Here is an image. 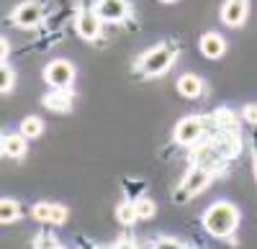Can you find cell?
Returning <instances> with one entry per match:
<instances>
[{"label": "cell", "instance_id": "cell-6", "mask_svg": "<svg viewBox=\"0 0 257 249\" xmlns=\"http://www.w3.org/2000/svg\"><path fill=\"white\" fill-rule=\"evenodd\" d=\"M100 24H103V18H100L95 11H82V13L77 16V24H75L77 36H82L85 41L98 39V36H100Z\"/></svg>", "mask_w": 257, "mask_h": 249}, {"label": "cell", "instance_id": "cell-17", "mask_svg": "<svg viewBox=\"0 0 257 249\" xmlns=\"http://www.w3.org/2000/svg\"><path fill=\"white\" fill-rule=\"evenodd\" d=\"M0 72H3V77H0V90L11 93L13 82H16V75H13V70L8 67V62H3V65H0Z\"/></svg>", "mask_w": 257, "mask_h": 249}, {"label": "cell", "instance_id": "cell-26", "mask_svg": "<svg viewBox=\"0 0 257 249\" xmlns=\"http://www.w3.org/2000/svg\"><path fill=\"white\" fill-rule=\"evenodd\" d=\"M113 249H137V246H134L132 241H121V244H116Z\"/></svg>", "mask_w": 257, "mask_h": 249}, {"label": "cell", "instance_id": "cell-10", "mask_svg": "<svg viewBox=\"0 0 257 249\" xmlns=\"http://www.w3.org/2000/svg\"><path fill=\"white\" fill-rule=\"evenodd\" d=\"M201 52H203V57H208V59H219V57H224V52H226V41L219 36V34H203L201 36Z\"/></svg>", "mask_w": 257, "mask_h": 249}, {"label": "cell", "instance_id": "cell-15", "mask_svg": "<svg viewBox=\"0 0 257 249\" xmlns=\"http://www.w3.org/2000/svg\"><path fill=\"white\" fill-rule=\"evenodd\" d=\"M41 131H44V121L36 118V116H29V118H24V123H21V134H24L26 139H36V136H41Z\"/></svg>", "mask_w": 257, "mask_h": 249}, {"label": "cell", "instance_id": "cell-16", "mask_svg": "<svg viewBox=\"0 0 257 249\" xmlns=\"http://www.w3.org/2000/svg\"><path fill=\"white\" fill-rule=\"evenodd\" d=\"M116 218L123 223V226H132L139 216H137V205L134 203H121L118 211H116Z\"/></svg>", "mask_w": 257, "mask_h": 249}, {"label": "cell", "instance_id": "cell-9", "mask_svg": "<svg viewBox=\"0 0 257 249\" xmlns=\"http://www.w3.org/2000/svg\"><path fill=\"white\" fill-rule=\"evenodd\" d=\"M221 18L226 26H239L247 18V0H226L221 8Z\"/></svg>", "mask_w": 257, "mask_h": 249}, {"label": "cell", "instance_id": "cell-25", "mask_svg": "<svg viewBox=\"0 0 257 249\" xmlns=\"http://www.w3.org/2000/svg\"><path fill=\"white\" fill-rule=\"evenodd\" d=\"M8 52H11V47H8V41L3 39V41H0V59H3V62L8 59Z\"/></svg>", "mask_w": 257, "mask_h": 249}, {"label": "cell", "instance_id": "cell-23", "mask_svg": "<svg viewBox=\"0 0 257 249\" xmlns=\"http://www.w3.org/2000/svg\"><path fill=\"white\" fill-rule=\"evenodd\" d=\"M242 116H244L247 123H257V106H254V103H252V106H244Z\"/></svg>", "mask_w": 257, "mask_h": 249}, {"label": "cell", "instance_id": "cell-24", "mask_svg": "<svg viewBox=\"0 0 257 249\" xmlns=\"http://www.w3.org/2000/svg\"><path fill=\"white\" fill-rule=\"evenodd\" d=\"M216 121L219 123H231V111H224V108L216 111Z\"/></svg>", "mask_w": 257, "mask_h": 249}, {"label": "cell", "instance_id": "cell-27", "mask_svg": "<svg viewBox=\"0 0 257 249\" xmlns=\"http://www.w3.org/2000/svg\"><path fill=\"white\" fill-rule=\"evenodd\" d=\"M162 3H175V0H162Z\"/></svg>", "mask_w": 257, "mask_h": 249}, {"label": "cell", "instance_id": "cell-11", "mask_svg": "<svg viewBox=\"0 0 257 249\" xmlns=\"http://www.w3.org/2000/svg\"><path fill=\"white\" fill-rule=\"evenodd\" d=\"M3 154L6 157H13V159H18V157H24L26 154V136L24 134H6L3 136Z\"/></svg>", "mask_w": 257, "mask_h": 249}, {"label": "cell", "instance_id": "cell-21", "mask_svg": "<svg viewBox=\"0 0 257 249\" xmlns=\"http://www.w3.org/2000/svg\"><path fill=\"white\" fill-rule=\"evenodd\" d=\"M64 218H67V211H64L62 205H52V221L49 223H62Z\"/></svg>", "mask_w": 257, "mask_h": 249}, {"label": "cell", "instance_id": "cell-20", "mask_svg": "<svg viewBox=\"0 0 257 249\" xmlns=\"http://www.w3.org/2000/svg\"><path fill=\"white\" fill-rule=\"evenodd\" d=\"M155 249H185V246L180 241H175V239H160L155 244Z\"/></svg>", "mask_w": 257, "mask_h": 249}, {"label": "cell", "instance_id": "cell-12", "mask_svg": "<svg viewBox=\"0 0 257 249\" xmlns=\"http://www.w3.org/2000/svg\"><path fill=\"white\" fill-rule=\"evenodd\" d=\"M178 93L185 98H198L203 93V80L198 75H183L178 80Z\"/></svg>", "mask_w": 257, "mask_h": 249}, {"label": "cell", "instance_id": "cell-1", "mask_svg": "<svg viewBox=\"0 0 257 249\" xmlns=\"http://www.w3.org/2000/svg\"><path fill=\"white\" fill-rule=\"evenodd\" d=\"M237 221H239V213L231 203H213L211 208L203 213V229L211 234V236H229L234 229H237Z\"/></svg>", "mask_w": 257, "mask_h": 249}, {"label": "cell", "instance_id": "cell-5", "mask_svg": "<svg viewBox=\"0 0 257 249\" xmlns=\"http://www.w3.org/2000/svg\"><path fill=\"white\" fill-rule=\"evenodd\" d=\"M203 118H198V116H188V118H183L178 126H175V141L178 144H183V147H188V144H196L198 141V136L203 134Z\"/></svg>", "mask_w": 257, "mask_h": 249}, {"label": "cell", "instance_id": "cell-3", "mask_svg": "<svg viewBox=\"0 0 257 249\" xmlns=\"http://www.w3.org/2000/svg\"><path fill=\"white\" fill-rule=\"evenodd\" d=\"M44 80L57 90H67L72 85V80H75V67L64 59H54L44 70Z\"/></svg>", "mask_w": 257, "mask_h": 249}, {"label": "cell", "instance_id": "cell-18", "mask_svg": "<svg viewBox=\"0 0 257 249\" xmlns=\"http://www.w3.org/2000/svg\"><path fill=\"white\" fill-rule=\"evenodd\" d=\"M134 205H137V216H139V218H152V216H155V203L149 200V198H142V200H137Z\"/></svg>", "mask_w": 257, "mask_h": 249}, {"label": "cell", "instance_id": "cell-4", "mask_svg": "<svg viewBox=\"0 0 257 249\" xmlns=\"http://www.w3.org/2000/svg\"><path fill=\"white\" fill-rule=\"evenodd\" d=\"M41 21H44V8H41V3H36V0H29V3L18 6L13 11V24L21 26V29H34Z\"/></svg>", "mask_w": 257, "mask_h": 249}, {"label": "cell", "instance_id": "cell-28", "mask_svg": "<svg viewBox=\"0 0 257 249\" xmlns=\"http://www.w3.org/2000/svg\"><path fill=\"white\" fill-rule=\"evenodd\" d=\"M254 170H257V157H254Z\"/></svg>", "mask_w": 257, "mask_h": 249}, {"label": "cell", "instance_id": "cell-14", "mask_svg": "<svg viewBox=\"0 0 257 249\" xmlns=\"http://www.w3.org/2000/svg\"><path fill=\"white\" fill-rule=\"evenodd\" d=\"M18 218H21V205L13 198H3V200H0V221L8 226V223H13Z\"/></svg>", "mask_w": 257, "mask_h": 249}, {"label": "cell", "instance_id": "cell-22", "mask_svg": "<svg viewBox=\"0 0 257 249\" xmlns=\"http://www.w3.org/2000/svg\"><path fill=\"white\" fill-rule=\"evenodd\" d=\"M36 249H62V246H59L52 236H41V239L36 241Z\"/></svg>", "mask_w": 257, "mask_h": 249}, {"label": "cell", "instance_id": "cell-8", "mask_svg": "<svg viewBox=\"0 0 257 249\" xmlns=\"http://www.w3.org/2000/svg\"><path fill=\"white\" fill-rule=\"evenodd\" d=\"M208 180H211V172L206 170V167H193L188 175H185V180H183V198H188V195H198L201 190H206V185H208Z\"/></svg>", "mask_w": 257, "mask_h": 249}, {"label": "cell", "instance_id": "cell-2", "mask_svg": "<svg viewBox=\"0 0 257 249\" xmlns=\"http://www.w3.org/2000/svg\"><path fill=\"white\" fill-rule=\"evenodd\" d=\"M173 62H175V49L170 47V44H160L155 49H149L142 59H139V70L144 75H165L170 67H173Z\"/></svg>", "mask_w": 257, "mask_h": 249}, {"label": "cell", "instance_id": "cell-13", "mask_svg": "<svg viewBox=\"0 0 257 249\" xmlns=\"http://www.w3.org/2000/svg\"><path fill=\"white\" fill-rule=\"evenodd\" d=\"M44 106L49 108V111H70V95L64 93V90H57L54 88V93H49L47 98H44Z\"/></svg>", "mask_w": 257, "mask_h": 249}, {"label": "cell", "instance_id": "cell-19", "mask_svg": "<svg viewBox=\"0 0 257 249\" xmlns=\"http://www.w3.org/2000/svg\"><path fill=\"white\" fill-rule=\"evenodd\" d=\"M52 205H54V203H36L34 211H31L34 218H36V221H52Z\"/></svg>", "mask_w": 257, "mask_h": 249}, {"label": "cell", "instance_id": "cell-7", "mask_svg": "<svg viewBox=\"0 0 257 249\" xmlns=\"http://www.w3.org/2000/svg\"><path fill=\"white\" fill-rule=\"evenodd\" d=\"M95 13H98L103 21L121 24V21L128 16V3H126V0H98Z\"/></svg>", "mask_w": 257, "mask_h": 249}]
</instances>
